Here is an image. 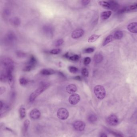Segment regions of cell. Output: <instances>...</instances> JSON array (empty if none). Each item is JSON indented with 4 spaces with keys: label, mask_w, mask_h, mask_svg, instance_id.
Segmentation results:
<instances>
[{
    "label": "cell",
    "mask_w": 137,
    "mask_h": 137,
    "mask_svg": "<svg viewBox=\"0 0 137 137\" xmlns=\"http://www.w3.org/2000/svg\"><path fill=\"white\" fill-rule=\"evenodd\" d=\"M2 66L6 71H13L14 69V62L10 58L4 57L1 60Z\"/></svg>",
    "instance_id": "obj_2"
},
{
    "label": "cell",
    "mask_w": 137,
    "mask_h": 137,
    "mask_svg": "<svg viewBox=\"0 0 137 137\" xmlns=\"http://www.w3.org/2000/svg\"><path fill=\"white\" fill-rule=\"evenodd\" d=\"M91 62V59L90 57H86L84 60V64L85 66H87Z\"/></svg>",
    "instance_id": "obj_37"
},
{
    "label": "cell",
    "mask_w": 137,
    "mask_h": 137,
    "mask_svg": "<svg viewBox=\"0 0 137 137\" xmlns=\"http://www.w3.org/2000/svg\"><path fill=\"white\" fill-rule=\"evenodd\" d=\"M79 59V56L77 54H75L70 57L69 59L72 61H76L78 60Z\"/></svg>",
    "instance_id": "obj_33"
},
{
    "label": "cell",
    "mask_w": 137,
    "mask_h": 137,
    "mask_svg": "<svg viewBox=\"0 0 137 137\" xmlns=\"http://www.w3.org/2000/svg\"><path fill=\"white\" fill-rule=\"evenodd\" d=\"M123 36V33L121 31H115L114 34V39H120L122 38Z\"/></svg>",
    "instance_id": "obj_25"
},
{
    "label": "cell",
    "mask_w": 137,
    "mask_h": 137,
    "mask_svg": "<svg viewBox=\"0 0 137 137\" xmlns=\"http://www.w3.org/2000/svg\"><path fill=\"white\" fill-rule=\"evenodd\" d=\"M109 131H110V132H111L112 134H113V135L117 137H123V135H122V134H120V133L113 131L112 130H109Z\"/></svg>",
    "instance_id": "obj_40"
},
{
    "label": "cell",
    "mask_w": 137,
    "mask_h": 137,
    "mask_svg": "<svg viewBox=\"0 0 137 137\" xmlns=\"http://www.w3.org/2000/svg\"><path fill=\"white\" fill-rule=\"evenodd\" d=\"M10 23L12 26L15 27L18 26L21 24V20L17 17H12L9 20Z\"/></svg>",
    "instance_id": "obj_14"
},
{
    "label": "cell",
    "mask_w": 137,
    "mask_h": 137,
    "mask_svg": "<svg viewBox=\"0 0 137 137\" xmlns=\"http://www.w3.org/2000/svg\"><path fill=\"white\" fill-rule=\"evenodd\" d=\"M17 56L19 58H23L26 56L27 54L26 53L22 51H17L16 52Z\"/></svg>",
    "instance_id": "obj_31"
},
{
    "label": "cell",
    "mask_w": 137,
    "mask_h": 137,
    "mask_svg": "<svg viewBox=\"0 0 137 137\" xmlns=\"http://www.w3.org/2000/svg\"><path fill=\"white\" fill-rule=\"evenodd\" d=\"M50 86L49 83L47 82H42L39 87L37 88L31 94L29 97L30 101L32 102L35 100L36 98L42 93L44 91L46 90Z\"/></svg>",
    "instance_id": "obj_1"
},
{
    "label": "cell",
    "mask_w": 137,
    "mask_h": 137,
    "mask_svg": "<svg viewBox=\"0 0 137 137\" xmlns=\"http://www.w3.org/2000/svg\"><path fill=\"white\" fill-rule=\"evenodd\" d=\"M74 79L78 81H81L82 80V78L80 76H75V77H74Z\"/></svg>",
    "instance_id": "obj_44"
},
{
    "label": "cell",
    "mask_w": 137,
    "mask_h": 137,
    "mask_svg": "<svg viewBox=\"0 0 137 137\" xmlns=\"http://www.w3.org/2000/svg\"><path fill=\"white\" fill-rule=\"evenodd\" d=\"M114 39L113 36L112 35H109L107 37L105 40L103 42V46L107 45V44H109L111 42L113 41V40Z\"/></svg>",
    "instance_id": "obj_23"
},
{
    "label": "cell",
    "mask_w": 137,
    "mask_h": 137,
    "mask_svg": "<svg viewBox=\"0 0 137 137\" xmlns=\"http://www.w3.org/2000/svg\"><path fill=\"white\" fill-rule=\"evenodd\" d=\"M99 5L100 6L105 9H110V4L109 2H107V1H100L99 2Z\"/></svg>",
    "instance_id": "obj_27"
},
{
    "label": "cell",
    "mask_w": 137,
    "mask_h": 137,
    "mask_svg": "<svg viewBox=\"0 0 137 137\" xmlns=\"http://www.w3.org/2000/svg\"></svg>",
    "instance_id": "obj_48"
},
{
    "label": "cell",
    "mask_w": 137,
    "mask_h": 137,
    "mask_svg": "<svg viewBox=\"0 0 137 137\" xmlns=\"http://www.w3.org/2000/svg\"><path fill=\"white\" fill-rule=\"evenodd\" d=\"M82 74L84 77H88L89 76V73L87 69L86 68H83L82 69Z\"/></svg>",
    "instance_id": "obj_34"
},
{
    "label": "cell",
    "mask_w": 137,
    "mask_h": 137,
    "mask_svg": "<svg viewBox=\"0 0 137 137\" xmlns=\"http://www.w3.org/2000/svg\"><path fill=\"white\" fill-rule=\"evenodd\" d=\"M101 35H98L94 34L92 35L91 36L89 37V39L88 40V42L89 43H93L95 42L100 37Z\"/></svg>",
    "instance_id": "obj_22"
},
{
    "label": "cell",
    "mask_w": 137,
    "mask_h": 137,
    "mask_svg": "<svg viewBox=\"0 0 137 137\" xmlns=\"http://www.w3.org/2000/svg\"><path fill=\"white\" fill-rule=\"evenodd\" d=\"M30 121H29L28 119H27L24 122V125H23V130H24V132L25 133H27V131L29 126L30 125Z\"/></svg>",
    "instance_id": "obj_28"
},
{
    "label": "cell",
    "mask_w": 137,
    "mask_h": 137,
    "mask_svg": "<svg viewBox=\"0 0 137 137\" xmlns=\"http://www.w3.org/2000/svg\"><path fill=\"white\" fill-rule=\"evenodd\" d=\"M29 116L32 119H39L41 116L40 112L37 109H34L30 112Z\"/></svg>",
    "instance_id": "obj_12"
},
{
    "label": "cell",
    "mask_w": 137,
    "mask_h": 137,
    "mask_svg": "<svg viewBox=\"0 0 137 137\" xmlns=\"http://www.w3.org/2000/svg\"><path fill=\"white\" fill-rule=\"evenodd\" d=\"M77 88L76 85L74 84H69L66 88V90L68 93L73 94L77 91Z\"/></svg>",
    "instance_id": "obj_15"
},
{
    "label": "cell",
    "mask_w": 137,
    "mask_h": 137,
    "mask_svg": "<svg viewBox=\"0 0 137 137\" xmlns=\"http://www.w3.org/2000/svg\"><path fill=\"white\" fill-rule=\"evenodd\" d=\"M103 57L100 53H97L96 54L94 57V61L96 64L100 63L103 61Z\"/></svg>",
    "instance_id": "obj_16"
},
{
    "label": "cell",
    "mask_w": 137,
    "mask_h": 137,
    "mask_svg": "<svg viewBox=\"0 0 137 137\" xmlns=\"http://www.w3.org/2000/svg\"><path fill=\"white\" fill-rule=\"evenodd\" d=\"M100 137H107V136L106 134L103 133H101V134H100Z\"/></svg>",
    "instance_id": "obj_46"
},
{
    "label": "cell",
    "mask_w": 137,
    "mask_h": 137,
    "mask_svg": "<svg viewBox=\"0 0 137 137\" xmlns=\"http://www.w3.org/2000/svg\"><path fill=\"white\" fill-rule=\"evenodd\" d=\"M106 121L110 126H115L119 123V119L116 115L112 114L107 118Z\"/></svg>",
    "instance_id": "obj_7"
},
{
    "label": "cell",
    "mask_w": 137,
    "mask_h": 137,
    "mask_svg": "<svg viewBox=\"0 0 137 137\" xmlns=\"http://www.w3.org/2000/svg\"><path fill=\"white\" fill-rule=\"evenodd\" d=\"M94 92L96 96L99 100L104 99L106 96V91L103 86L100 85L96 86L94 88Z\"/></svg>",
    "instance_id": "obj_4"
},
{
    "label": "cell",
    "mask_w": 137,
    "mask_h": 137,
    "mask_svg": "<svg viewBox=\"0 0 137 137\" xmlns=\"http://www.w3.org/2000/svg\"><path fill=\"white\" fill-rule=\"evenodd\" d=\"M19 81L20 84L23 86L26 85L28 82V81L24 77H21L20 78Z\"/></svg>",
    "instance_id": "obj_29"
},
{
    "label": "cell",
    "mask_w": 137,
    "mask_h": 137,
    "mask_svg": "<svg viewBox=\"0 0 137 137\" xmlns=\"http://www.w3.org/2000/svg\"><path fill=\"white\" fill-rule=\"evenodd\" d=\"M42 31L44 35L48 38H52L54 36V29L50 25H46L44 26L42 28Z\"/></svg>",
    "instance_id": "obj_5"
},
{
    "label": "cell",
    "mask_w": 137,
    "mask_h": 137,
    "mask_svg": "<svg viewBox=\"0 0 137 137\" xmlns=\"http://www.w3.org/2000/svg\"><path fill=\"white\" fill-rule=\"evenodd\" d=\"M129 10H137V3L135 4L134 5H131L129 7Z\"/></svg>",
    "instance_id": "obj_41"
},
{
    "label": "cell",
    "mask_w": 137,
    "mask_h": 137,
    "mask_svg": "<svg viewBox=\"0 0 137 137\" xmlns=\"http://www.w3.org/2000/svg\"><path fill=\"white\" fill-rule=\"evenodd\" d=\"M10 13L11 12H10V10L9 9L6 8L4 9L3 13H2L3 18L5 19H7L10 15Z\"/></svg>",
    "instance_id": "obj_26"
},
{
    "label": "cell",
    "mask_w": 137,
    "mask_h": 137,
    "mask_svg": "<svg viewBox=\"0 0 137 137\" xmlns=\"http://www.w3.org/2000/svg\"><path fill=\"white\" fill-rule=\"evenodd\" d=\"M17 37L16 35L12 31H9L6 34L4 37V43L7 46H10L15 44Z\"/></svg>",
    "instance_id": "obj_3"
},
{
    "label": "cell",
    "mask_w": 137,
    "mask_h": 137,
    "mask_svg": "<svg viewBox=\"0 0 137 137\" xmlns=\"http://www.w3.org/2000/svg\"><path fill=\"white\" fill-rule=\"evenodd\" d=\"M80 99L81 97L79 94H73L70 96L68 100L70 104L75 105L80 101Z\"/></svg>",
    "instance_id": "obj_9"
},
{
    "label": "cell",
    "mask_w": 137,
    "mask_h": 137,
    "mask_svg": "<svg viewBox=\"0 0 137 137\" xmlns=\"http://www.w3.org/2000/svg\"><path fill=\"white\" fill-rule=\"evenodd\" d=\"M64 57L65 58H69L70 57H69V54H68V52H67L66 54H64Z\"/></svg>",
    "instance_id": "obj_47"
},
{
    "label": "cell",
    "mask_w": 137,
    "mask_h": 137,
    "mask_svg": "<svg viewBox=\"0 0 137 137\" xmlns=\"http://www.w3.org/2000/svg\"><path fill=\"white\" fill-rule=\"evenodd\" d=\"M74 129L77 131H82L84 130L85 128V124L81 121H75L73 124Z\"/></svg>",
    "instance_id": "obj_8"
},
{
    "label": "cell",
    "mask_w": 137,
    "mask_h": 137,
    "mask_svg": "<svg viewBox=\"0 0 137 137\" xmlns=\"http://www.w3.org/2000/svg\"><path fill=\"white\" fill-rule=\"evenodd\" d=\"M20 117L21 119H23L26 116V111L25 109L23 107L20 108L19 110Z\"/></svg>",
    "instance_id": "obj_30"
},
{
    "label": "cell",
    "mask_w": 137,
    "mask_h": 137,
    "mask_svg": "<svg viewBox=\"0 0 137 137\" xmlns=\"http://www.w3.org/2000/svg\"><path fill=\"white\" fill-rule=\"evenodd\" d=\"M94 49L92 47H89L87 48L84 49V52L85 53H92L94 51Z\"/></svg>",
    "instance_id": "obj_39"
},
{
    "label": "cell",
    "mask_w": 137,
    "mask_h": 137,
    "mask_svg": "<svg viewBox=\"0 0 137 137\" xmlns=\"http://www.w3.org/2000/svg\"><path fill=\"white\" fill-rule=\"evenodd\" d=\"M7 76V82L11 88H13L14 86V79L13 76V72L10 71H6Z\"/></svg>",
    "instance_id": "obj_11"
},
{
    "label": "cell",
    "mask_w": 137,
    "mask_h": 137,
    "mask_svg": "<svg viewBox=\"0 0 137 137\" xmlns=\"http://www.w3.org/2000/svg\"><path fill=\"white\" fill-rule=\"evenodd\" d=\"M90 2L91 1L89 0H83L81 1V2H82V5H83V6H86L89 4Z\"/></svg>",
    "instance_id": "obj_42"
},
{
    "label": "cell",
    "mask_w": 137,
    "mask_h": 137,
    "mask_svg": "<svg viewBox=\"0 0 137 137\" xmlns=\"http://www.w3.org/2000/svg\"><path fill=\"white\" fill-rule=\"evenodd\" d=\"M58 73L59 75L61 76L62 77H64V78L65 77L64 74L62 72H58Z\"/></svg>",
    "instance_id": "obj_45"
},
{
    "label": "cell",
    "mask_w": 137,
    "mask_h": 137,
    "mask_svg": "<svg viewBox=\"0 0 137 137\" xmlns=\"http://www.w3.org/2000/svg\"><path fill=\"white\" fill-rule=\"evenodd\" d=\"M68 70L70 73H73V74L76 73H77V72L78 71V69L76 67L73 66H69L68 67Z\"/></svg>",
    "instance_id": "obj_32"
},
{
    "label": "cell",
    "mask_w": 137,
    "mask_h": 137,
    "mask_svg": "<svg viewBox=\"0 0 137 137\" xmlns=\"http://www.w3.org/2000/svg\"><path fill=\"white\" fill-rule=\"evenodd\" d=\"M127 28L130 32L137 33V22H132L128 25Z\"/></svg>",
    "instance_id": "obj_13"
},
{
    "label": "cell",
    "mask_w": 137,
    "mask_h": 137,
    "mask_svg": "<svg viewBox=\"0 0 137 137\" xmlns=\"http://www.w3.org/2000/svg\"><path fill=\"white\" fill-rule=\"evenodd\" d=\"M37 60L35 58V57L33 55H31L30 57L29 60L28 61L27 65L31 66L33 68H34L36 66V64H37Z\"/></svg>",
    "instance_id": "obj_18"
},
{
    "label": "cell",
    "mask_w": 137,
    "mask_h": 137,
    "mask_svg": "<svg viewBox=\"0 0 137 137\" xmlns=\"http://www.w3.org/2000/svg\"><path fill=\"white\" fill-rule=\"evenodd\" d=\"M110 4V9L115 11L117 10L119 7V5L117 2L115 1H110L109 2Z\"/></svg>",
    "instance_id": "obj_21"
},
{
    "label": "cell",
    "mask_w": 137,
    "mask_h": 137,
    "mask_svg": "<svg viewBox=\"0 0 137 137\" xmlns=\"http://www.w3.org/2000/svg\"><path fill=\"white\" fill-rule=\"evenodd\" d=\"M64 42V41L62 39H58V40L55 42V46L58 47V46H61V45H62L63 44Z\"/></svg>",
    "instance_id": "obj_35"
},
{
    "label": "cell",
    "mask_w": 137,
    "mask_h": 137,
    "mask_svg": "<svg viewBox=\"0 0 137 137\" xmlns=\"http://www.w3.org/2000/svg\"><path fill=\"white\" fill-rule=\"evenodd\" d=\"M0 79V81L2 82H6L7 81V74L5 70H2L1 72Z\"/></svg>",
    "instance_id": "obj_20"
},
{
    "label": "cell",
    "mask_w": 137,
    "mask_h": 137,
    "mask_svg": "<svg viewBox=\"0 0 137 137\" xmlns=\"http://www.w3.org/2000/svg\"><path fill=\"white\" fill-rule=\"evenodd\" d=\"M112 12L110 10L104 11L101 13L100 17L103 20H106L110 18Z\"/></svg>",
    "instance_id": "obj_19"
},
{
    "label": "cell",
    "mask_w": 137,
    "mask_h": 137,
    "mask_svg": "<svg viewBox=\"0 0 137 137\" xmlns=\"http://www.w3.org/2000/svg\"><path fill=\"white\" fill-rule=\"evenodd\" d=\"M34 68L33 67H32L31 66L27 65L23 69V71L25 72H30Z\"/></svg>",
    "instance_id": "obj_38"
},
{
    "label": "cell",
    "mask_w": 137,
    "mask_h": 137,
    "mask_svg": "<svg viewBox=\"0 0 137 137\" xmlns=\"http://www.w3.org/2000/svg\"><path fill=\"white\" fill-rule=\"evenodd\" d=\"M57 117L61 120H66L68 118L69 115L68 111L66 109L61 108L59 109L57 112Z\"/></svg>",
    "instance_id": "obj_6"
},
{
    "label": "cell",
    "mask_w": 137,
    "mask_h": 137,
    "mask_svg": "<svg viewBox=\"0 0 137 137\" xmlns=\"http://www.w3.org/2000/svg\"><path fill=\"white\" fill-rule=\"evenodd\" d=\"M84 34V31L83 29H77L73 31L71 35L72 37L74 39H78L82 37Z\"/></svg>",
    "instance_id": "obj_10"
},
{
    "label": "cell",
    "mask_w": 137,
    "mask_h": 137,
    "mask_svg": "<svg viewBox=\"0 0 137 137\" xmlns=\"http://www.w3.org/2000/svg\"><path fill=\"white\" fill-rule=\"evenodd\" d=\"M61 51V50L60 49H54L50 51V53H51V54L55 55L59 54Z\"/></svg>",
    "instance_id": "obj_36"
},
{
    "label": "cell",
    "mask_w": 137,
    "mask_h": 137,
    "mask_svg": "<svg viewBox=\"0 0 137 137\" xmlns=\"http://www.w3.org/2000/svg\"><path fill=\"white\" fill-rule=\"evenodd\" d=\"M41 74L44 75H52L55 73V72L52 69H44L40 71Z\"/></svg>",
    "instance_id": "obj_17"
},
{
    "label": "cell",
    "mask_w": 137,
    "mask_h": 137,
    "mask_svg": "<svg viewBox=\"0 0 137 137\" xmlns=\"http://www.w3.org/2000/svg\"><path fill=\"white\" fill-rule=\"evenodd\" d=\"M97 120L96 115L94 114H91L89 115L88 118V120L91 123H94Z\"/></svg>",
    "instance_id": "obj_24"
},
{
    "label": "cell",
    "mask_w": 137,
    "mask_h": 137,
    "mask_svg": "<svg viewBox=\"0 0 137 137\" xmlns=\"http://www.w3.org/2000/svg\"><path fill=\"white\" fill-rule=\"evenodd\" d=\"M6 90L5 88V87H1L0 89V94H2L5 92Z\"/></svg>",
    "instance_id": "obj_43"
}]
</instances>
